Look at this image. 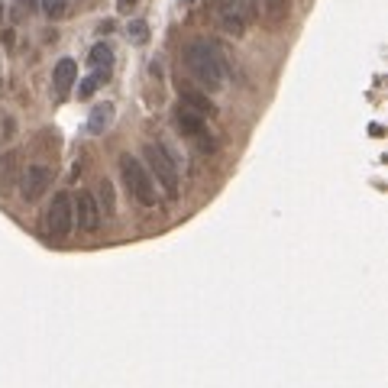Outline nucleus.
Returning <instances> with one entry per match:
<instances>
[{
	"label": "nucleus",
	"mask_w": 388,
	"mask_h": 388,
	"mask_svg": "<svg viewBox=\"0 0 388 388\" xmlns=\"http://www.w3.org/2000/svg\"><path fill=\"white\" fill-rule=\"evenodd\" d=\"M185 59H188V68H191V74H194V81H198L204 91H221L230 72H227V59H223V52L217 49V42L194 39L188 45Z\"/></svg>",
	"instance_id": "1"
},
{
	"label": "nucleus",
	"mask_w": 388,
	"mask_h": 388,
	"mask_svg": "<svg viewBox=\"0 0 388 388\" xmlns=\"http://www.w3.org/2000/svg\"><path fill=\"white\" fill-rule=\"evenodd\" d=\"M143 159H146L149 178L159 181L168 198H178V165H175V159L168 156V149L159 146V143H146L143 146Z\"/></svg>",
	"instance_id": "2"
},
{
	"label": "nucleus",
	"mask_w": 388,
	"mask_h": 388,
	"mask_svg": "<svg viewBox=\"0 0 388 388\" xmlns=\"http://www.w3.org/2000/svg\"><path fill=\"white\" fill-rule=\"evenodd\" d=\"M120 175H123L126 191H130L143 207H152V204H156V181L149 178L146 165H143L136 156H130V152L120 156Z\"/></svg>",
	"instance_id": "3"
},
{
	"label": "nucleus",
	"mask_w": 388,
	"mask_h": 388,
	"mask_svg": "<svg viewBox=\"0 0 388 388\" xmlns=\"http://www.w3.org/2000/svg\"><path fill=\"white\" fill-rule=\"evenodd\" d=\"M172 123H175V130H178L181 136L201 143V152H217V139H214V133H210L207 116H201L198 110L178 104L175 107V114H172Z\"/></svg>",
	"instance_id": "4"
},
{
	"label": "nucleus",
	"mask_w": 388,
	"mask_h": 388,
	"mask_svg": "<svg viewBox=\"0 0 388 388\" xmlns=\"http://www.w3.org/2000/svg\"><path fill=\"white\" fill-rule=\"evenodd\" d=\"M74 221H72V194L59 191L52 201H49V210H45V230L52 240H65L72 233Z\"/></svg>",
	"instance_id": "5"
},
{
	"label": "nucleus",
	"mask_w": 388,
	"mask_h": 388,
	"mask_svg": "<svg viewBox=\"0 0 388 388\" xmlns=\"http://www.w3.org/2000/svg\"><path fill=\"white\" fill-rule=\"evenodd\" d=\"M72 221L78 223V230L94 233L101 227V207H97V198L91 191H78L72 198Z\"/></svg>",
	"instance_id": "6"
},
{
	"label": "nucleus",
	"mask_w": 388,
	"mask_h": 388,
	"mask_svg": "<svg viewBox=\"0 0 388 388\" xmlns=\"http://www.w3.org/2000/svg\"><path fill=\"white\" fill-rule=\"evenodd\" d=\"M49 185H52V168L49 165H30L23 168V178H20V194L26 204H32V201H39L45 191H49Z\"/></svg>",
	"instance_id": "7"
},
{
	"label": "nucleus",
	"mask_w": 388,
	"mask_h": 388,
	"mask_svg": "<svg viewBox=\"0 0 388 388\" xmlns=\"http://www.w3.org/2000/svg\"><path fill=\"white\" fill-rule=\"evenodd\" d=\"M214 7H217V17H221L223 30L230 32V36H243L246 32V20H249L246 0H214Z\"/></svg>",
	"instance_id": "8"
},
{
	"label": "nucleus",
	"mask_w": 388,
	"mask_h": 388,
	"mask_svg": "<svg viewBox=\"0 0 388 388\" xmlns=\"http://www.w3.org/2000/svg\"><path fill=\"white\" fill-rule=\"evenodd\" d=\"M23 178V149H7L0 156V191H10Z\"/></svg>",
	"instance_id": "9"
},
{
	"label": "nucleus",
	"mask_w": 388,
	"mask_h": 388,
	"mask_svg": "<svg viewBox=\"0 0 388 388\" xmlns=\"http://www.w3.org/2000/svg\"><path fill=\"white\" fill-rule=\"evenodd\" d=\"M178 94H181V104L191 107V110H198L201 116L214 114L217 107H214V101L207 97V91H201V88H194L191 81H185V78H178Z\"/></svg>",
	"instance_id": "10"
},
{
	"label": "nucleus",
	"mask_w": 388,
	"mask_h": 388,
	"mask_svg": "<svg viewBox=\"0 0 388 388\" xmlns=\"http://www.w3.org/2000/svg\"><path fill=\"white\" fill-rule=\"evenodd\" d=\"M74 78H78V65H74L72 59H62V62L55 65V72H52L55 94H59V97H68V94H72Z\"/></svg>",
	"instance_id": "11"
},
{
	"label": "nucleus",
	"mask_w": 388,
	"mask_h": 388,
	"mask_svg": "<svg viewBox=\"0 0 388 388\" xmlns=\"http://www.w3.org/2000/svg\"><path fill=\"white\" fill-rule=\"evenodd\" d=\"M110 120H114V104H97L94 110H91V116H88V130H91L94 136H101L107 126H110Z\"/></svg>",
	"instance_id": "12"
},
{
	"label": "nucleus",
	"mask_w": 388,
	"mask_h": 388,
	"mask_svg": "<svg viewBox=\"0 0 388 388\" xmlns=\"http://www.w3.org/2000/svg\"><path fill=\"white\" fill-rule=\"evenodd\" d=\"M88 59H91V65H94V72H110V68H114V49H110L107 42H97Z\"/></svg>",
	"instance_id": "13"
},
{
	"label": "nucleus",
	"mask_w": 388,
	"mask_h": 388,
	"mask_svg": "<svg viewBox=\"0 0 388 388\" xmlns=\"http://www.w3.org/2000/svg\"><path fill=\"white\" fill-rule=\"evenodd\" d=\"M97 207H104V214H116V201H114V185L107 178H101V185H97Z\"/></svg>",
	"instance_id": "14"
},
{
	"label": "nucleus",
	"mask_w": 388,
	"mask_h": 388,
	"mask_svg": "<svg viewBox=\"0 0 388 388\" xmlns=\"http://www.w3.org/2000/svg\"><path fill=\"white\" fill-rule=\"evenodd\" d=\"M126 36L136 42V45H146L149 42V30H146V23L143 20H130V26H126Z\"/></svg>",
	"instance_id": "15"
},
{
	"label": "nucleus",
	"mask_w": 388,
	"mask_h": 388,
	"mask_svg": "<svg viewBox=\"0 0 388 388\" xmlns=\"http://www.w3.org/2000/svg\"><path fill=\"white\" fill-rule=\"evenodd\" d=\"M42 10H45V17L49 20H62L65 10H68V0H39Z\"/></svg>",
	"instance_id": "16"
},
{
	"label": "nucleus",
	"mask_w": 388,
	"mask_h": 388,
	"mask_svg": "<svg viewBox=\"0 0 388 388\" xmlns=\"http://www.w3.org/2000/svg\"><path fill=\"white\" fill-rule=\"evenodd\" d=\"M265 3V13H269V20L278 23L285 17V10H288V0H263Z\"/></svg>",
	"instance_id": "17"
},
{
	"label": "nucleus",
	"mask_w": 388,
	"mask_h": 388,
	"mask_svg": "<svg viewBox=\"0 0 388 388\" xmlns=\"http://www.w3.org/2000/svg\"><path fill=\"white\" fill-rule=\"evenodd\" d=\"M97 88H101V84H97V78H94V74H88V78L78 84V97H91Z\"/></svg>",
	"instance_id": "18"
},
{
	"label": "nucleus",
	"mask_w": 388,
	"mask_h": 388,
	"mask_svg": "<svg viewBox=\"0 0 388 388\" xmlns=\"http://www.w3.org/2000/svg\"><path fill=\"white\" fill-rule=\"evenodd\" d=\"M116 7H120V10H130V7H136V0H116Z\"/></svg>",
	"instance_id": "19"
},
{
	"label": "nucleus",
	"mask_w": 388,
	"mask_h": 388,
	"mask_svg": "<svg viewBox=\"0 0 388 388\" xmlns=\"http://www.w3.org/2000/svg\"><path fill=\"white\" fill-rule=\"evenodd\" d=\"M20 3H26V7H36V3H39V0H20Z\"/></svg>",
	"instance_id": "20"
},
{
	"label": "nucleus",
	"mask_w": 388,
	"mask_h": 388,
	"mask_svg": "<svg viewBox=\"0 0 388 388\" xmlns=\"http://www.w3.org/2000/svg\"><path fill=\"white\" fill-rule=\"evenodd\" d=\"M185 3H188V0H185Z\"/></svg>",
	"instance_id": "21"
}]
</instances>
